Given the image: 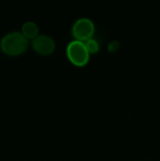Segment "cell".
I'll use <instances>...</instances> for the list:
<instances>
[{"label":"cell","mask_w":160,"mask_h":161,"mask_svg":"<svg viewBox=\"0 0 160 161\" xmlns=\"http://www.w3.org/2000/svg\"><path fill=\"white\" fill-rule=\"evenodd\" d=\"M0 45L5 53L8 55H17L25 50L27 46V39L22 32L11 31L3 36Z\"/></svg>","instance_id":"1"},{"label":"cell","mask_w":160,"mask_h":161,"mask_svg":"<svg viewBox=\"0 0 160 161\" xmlns=\"http://www.w3.org/2000/svg\"><path fill=\"white\" fill-rule=\"evenodd\" d=\"M69 60L76 66H84L89 62L90 53L84 42L74 40L70 42L66 48Z\"/></svg>","instance_id":"2"},{"label":"cell","mask_w":160,"mask_h":161,"mask_svg":"<svg viewBox=\"0 0 160 161\" xmlns=\"http://www.w3.org/2000/svg\"><path fill=\"white\" fill-rule=\"evenodd\" d=\"M94 30H95V26L93 22L87 17H82L77 19L73 25V28H72V32L75 40L84 42L92 38L94 34Z\"/></svg>","instance_id":"3"},{"label":"cell","mask_w":160,"mask_h":161,"mask_svg":"<svg viewBox=\"0 0 160 161\" xmlns=\"http://www.w3.org/2000/svg\"><path fill=\"white\" fill-rule=\"evenodd\" d=\"M32 45L33 48L41 55H48L51 54L55 50V41L52 37L45 35V34H40L36 36L32 40Z\"/></svg>","instance_id":"4"},{"label":"cell","mask_w":160,"mask_h":161,"mask_svg":"<svg viewBox=\"0 0 160 161\" xmlns=\"http://www.w3.org/2000/svg\"><path fill=\"white\" fill-rule=\"evenodd\" d=\"M22 31L23 34L25 37L28 38H35L36 36H38V32H39V27L37 25L36 23L32 22V21H26L22 25Z\"/></svg>","instance_id":"5"},{"label":"cell","mask_w":160,"mask_h":161,"mask_svg":"<svg viewBox=\"0 0 160 161\" xmlns=\"http://www.w3.org/2000/svg\"><path fill=\"white\" fill-rule=\"evenodd\" d=\"M85 44H86V47L90 54H96L99 51V43L96 40H94L92 38L86 41Z\"/></svg>","instance_id":"6"},{"label":"cell","mask_w":160,"mask_h":161,"mask_svg":"<svg viewBox=\"0 0 160 161\" xmlns=\"http://www.w3.org/2000/svg\"><path fill=\"white\" fill-rule=\"evenodd\" d=\"M119 47H120V43L118 41H112L108 44V50L110 52H116L119 49Z\"/></svg>","instance_id":"7"}]
</instances>
